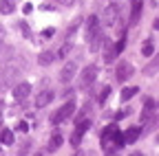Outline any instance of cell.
I'll list each match as a JSON object with an SVG mask.
<instances>
[{
	"instance_id": "cell-3",
	"label": "cell",
	"mask_w": 159,
	"mask_h": 156,
	"mask_svg": "<svg viewBox=\"0 0 159 156\" xmlns=\"http://www.w3.org/2000/svg\"><path fill=\"white\" fill-rule=\"evenodd\" d=\"M95 79H97V66L89 64V66L82 70V75H80V86H82V88H86V86H91Z\"/></svg>"
},
{
	"instance_id": "cell-22",
	"label": "cell",
	"mask_w": 159,
	"mask_h": 156,
	"mask_svg": "<svg viewBox=\"0 0 159 156\" xmlns=\"http://www.w3.org/2000/svg\"><path fill=\"white\" fill-rule=\"evenodd\" d=\"M113 141H115L117 150H122V147L126 145V141H124V132H119V130H117V134H115V139H113Z\"/></svg>"
},
{
	"instance_id": "cell-11",
	"label": "cell",
	"mask_w": 159,
	"mask_h": 156,
	"mask_svg": "<svg viewBox=\"0 0 159 156\" xmlns=\"http://www.w3.org/2000/svg\"><path fill=\"white\" fill-rule=\"evenodd\" d=\"M99 29V18L97 15H89V20H86V40Z\"/></svg>"
},
{
	"instance_id": "cell-16",
	"label": "cell",
	"mask_w": 159,
	"mask_h": 156,
	"mask_svg": "<svg viewBox=\"0 0 159 156\" xmlns=\"http://www.w3.org/2000/svg\"><path fill=\"white\" fill-rule=\"evenodd\" d=\"M13 9H16V0H0V13L9 15L13 13Z\"/></svg>"
},
{
	"instance_id": "cell-26",
	"label": "cell",
	"mask_w": 159,
	"mask_h": 156,
	"mask_svg": "<svg viewBox=\"0 0 159 156\" xmlns=\"http://www.w3.org/2000/svg\"><path fill=\"white\" fill-rule=\"evenodd\" d=\"M108 95H111V88H108V86H104V88H102V92H99V103H104V101L108 99Z\"/></svg>"
},
{
	"instance_id": "cell-18",
	"label": "cell",
	"mask_w": 159,
	"mask_h": 156,
	"mask_svg": "<svg viewBox=\"0 0 159 156\" xmlns=\"http://www.w3.org/2000/svg\"><path fill=\"white\" fill-rule=\"evenodd\" d=\"M152 53H155V42H152V40H146L144 46H142V55H144V57H150Z\"/></svg>"
},
{
	"instance_id": "cell-17",
	"label": "cell",
	"mask_w": 159,
	"mask_h": 156,
	"mask_svg": "<svg viewBox=\"0 0 159 156\" xmlns=\"http://www.w3.org/2000/svg\"><path fill=\"white\" fill-rule=\"evenodd\" d=\"M0 141H2L5 145H13V143H16V141H13V132L7 130V128H5V130H0Z\"/></svg>"
},
{
	"instance_id": "cell-21",
	"label": "cell",
	"mask_w": 159,
	"mask_h": 156,
	"mask_svg": "<svg viewBox=\"0 0 159 156\" xmlns=\"http://www.w3.org/2000/svg\"><path fill=\"white\" fill-rule=\"evenodd\" d=\"M115 134H117V125H108L102 132V139H115Z\"/></svg>"
},
{
	"instance_id": "cell-19",
	"label": "cell",
	"mask_w": 159,
	"mask_h": 156,
	"mask_svg": "<svg viewBox=\"0 0 159 156\" xmlns=\"http://www.w3.org/2000/svg\"><path fill=\"white\" fill-rule=\"evenodd\" d=\"M137 90H139L137 86H130V88H124V90H122V101H128V99H133V97L137 95Z\"/></svg>"
},
{
	"instance_id": "cell-29",
	"label": "cell",
	"mask_w": 159,
	"mask_h": 156,
	"mask_svg": "<svg viewBox=\"0 0 159 156\" xmlns=\"http://www.w3.org/2000/svg\"><path fill=\"white\" fill-rule=\"evenodd\" d=\"M18 130H20V132H27V130H29V125H27L25 121H20V123H18Z\"/></svg>"
},
{
	"instance_id": "cell-6",
	"label": "cell",
	"mask_w": 159,
	"mask_h": 156,
	"mask_svg": "<svg viewBox=\"0 0 159 156\" xmlns=\"http://www.w3.org/2000/svg\"><path fill=\"white\" fill-rule=\"evenodd\" d=\"M115 77H117L119 82L130 79V77H133V66H130L128 62H119V64H117V70H115Z\"/></svg>"
},
{
	"instance_id": "cell-9",
	"label": "cell",
	"mask_w": 159,
	"mask_h": 156,
	"mask_svg": "<svg viewBox=\"0 0 159 156\" xmlns=\"http://www.w3.org/2000/svg\"><path fill=\"white\" fill-rule=\"evenodd\" d=\"M53 101V90H42L35 95V108H44Z\"/></svg>"
},
{
	"instance_id": "cell-31",
	"label": "cell",
	"mask_w": 159,
	"mask_h": 156,
	"mask_svg": "<svg viewBox=\"0 0 159 156\" xmlns=\"http://www.w3.org/2000/svg\"><path fill=\"white\" fill-rule=\"evenodd\" d=\"M22 11H25V13H31V11H33V7H31V5H25V9H22Z\"/></svg>"
},
{
	"instance_id": "cell-25",
	"label": "cell",
	"mask_w": 159,
	"mask_h": 156,
	"mask_svg": "<svg viewBox=\"0 0 159 156\" xmlns=\"http://www.w3.org/2000/svg\"><path fill=\"white\" fill-rule=\"evenodd\" d=\"M80 143H82V134L73 130V134H71V145H75V147H77Z\"/></svg>"
},
{
	"instance_id": "cell-23",
	"label": "cell",
	"mask_w": 159,
	"mask_h": 156,
	"mask_svg": "<svg viewBox=\"0 0 159 156\" xmlns=\"http://www.w3.org/2000/svg\"><path fill=\"white\" fill-rule=\"evenodd\" d=\"M124 48H126V33H124L122 37H119V42L115 44V51H117V55H122V53H124Z\"/></svg>"
},
{
	"instance_id": "cell-27",
	"label": "cell",
	"mask_w": 159,
	"mask_h": 156,
	"mask_svg": "<svg viewBox=\"0 0 159 156\" xmlns=\"http://www.w3.org/2000/svg\"><path fill=\"white\" fill-rule=\"evenodd\" d=\"M20 29H22V33H25V37H29V40H31V29H29V24L22 20V22H20Z\"/></svg>"
},
{
	"instance_id": "cell-12",
	"label": "cell",
	"mask_w": 159,
	"mask_h": 156,
	"mask_svg": "<svg viewBox=\"0 0 159 156\" xmlns=\"http://www.w3.org/2000/svg\"><path fill=\"white\" fill-rule=\"evenodd\" d=\"M71 48H73V42H71V37H69V40H66L62 46L57 48L55 57H57V60H66V57H69V53H71Z\"/></svg>"
},
{
	"instance_id": "cell-30",
	"label": "cell",
	"mask_w": 159,
	"mask_h": 156,
	"mask_svg": "<svg viewBox=\"0 0 159 156\" xmlns=\"http://www.w3.org/2000/svg\"><path fill=\"white\" fill-rule=\"evenodd\" d=\"M53 2H60V5H73V0H53Z\"/></svg>"
},
{
	"instance_id": "cell-5",
	"label": "cell",
	"mask_w": 159,
	"mask_h": 156,
	"mask_svg": "<svg viewBox=\"0 0 159 156\" xmlns=\"http://www.w3.org/2000/svg\"><path fill=\"white\" fill-rule=\"evenodd\" d=\"M119 20V9H117V5H108L106 9H104V24L106 27H113L115 22Z\"/></svg>"
},
{
	"instance_id": "cell-24",
	"label": "cell",
	"mask_w": 159,
	"mask_h": 156,
	"mask_svg": "<svg viewBox=\"0 0 159 156\" xmlns=\"http://www.w3.org/2000/svg\"><path fill=\"white\" fill-rule=\"evenodd\" d=\"M89 128H91V121H80V123H77V128H75V132H80V134L84 136Z\"/></svg>"
},
{
	"instance_id": "cell-8",
	"label": "cell",
	"mask_w": 159,
	"mask_h": 156,
	"mask_svg": "<svg viewBox=\"0 0 159 156\" xmlns=\"http://www.w3.org/2000/svg\"><path fill=\"white\" fill-rule=\"evenodd\" d=\"M75 73H77V64L75 62H66L64 68H62V73H60V79H62L64 84H69L73 77H75Z\"/></svg>"
},
{
	"instance_id": "cell-13",
	"label": "cell",
	"mask_w": 159,
	"mask_h": 156,
	"mask_svg": "<svg viewBox=\"0 0 159 156\" xmlns=\"http://www.w3.org/2000/svg\"><path fill=\"white\" fill-rule=\"evenodd\" d=\"M139 134H142V128H130V130H126V132H124L126 145H128V143H135V141L139 139Z\"/></svg>"
},
{
	"instance_id": "cell-10",
	"label": "cell",
	"mask_w": 159,
	"mask_h": 156,
	"mask_svg": "<svg viewBox=\"0 0 159 156\" xmlns=\"http://www.w3.org/2000/svg\"><path fill=\"white\" fill-rule=\"evenodd\" d=\"M104 62L106 64H113L115 60H117V51H115V46L113 44H108V40H104Z\"/></svg>"
},
{
	"instance_id": "cell-32",
	"label": "cell",
	"mask_w": 159,
	"mask_h": 156,
	"mask_svg": "<svg viewBox=\"0 0 159 156\" xmlns=\"http://www.w3.org/2000/svg\"><path fill=\"white\" fill-rule=\"evenodd\" d=\"M0 119H2V103H0Z\"/></svg>"
},
{
	"instance_id": "cell-14",
	"label": "cell",
	"mask_w": 159,
	"mask_h": 156,
	"mask_svg": "<svg viewBox=\"0 0 159 156\" xmlns=\"http://www.w3.org/2000/svg\"><path fill=\"white\" fill-rule=\"evenodd\" d=\"M139 13H142V0H133V13H130V24L139 22Z\"/></svg>"
},
{
	"instance_id": "cell-4",
	"label": "cell",
	"mask_w": 159,
	"mask_h": 156,
	"mask_svg": "<svg viewBox=\"0 0 159 156\" xmlns=\"http://www.w3.org/2000/svg\"><path fill=\"white\" fill-rule=\"evenodd\" d=\"M104 40H106V37H104V33H102V29H97L91 37H89V48H91V53H97L99 48H102V44H104Z\"/></svg>"
},
{
	"instance_id": "cell-2",
	"label": "cell",
	"mask_w": 159,
	"mask_h": 156,
	"mask_svg": "<svg viewBox=\"0 0 159 156\" xmlns=\"http://www.w3.org/2000/svg\"><path fill=\"white\" fill-rule=\"evenodd\" d=\"M18 73H20V70H18L13 64H7L2 70H0V88H9V86H13Z\"/></svg>"
},
{
	"instance_id": "cell-15",
	"label": "cell",
	"mask_w": 159,
	"mask_h": 156,
	"mask_svg": "<svg viewBox=\"0 0 159 156\" xmlns=\"http://www.w3.org/2000/svg\"><path fill=\"white\" fill-rule=\"evenodd\" d=\"M53 60H55V53H53V51H44V53L38 55V62L42 64V66H49Z\"/></svg>"
},
{
	"instance_id": "cell-1",
	"label": "cell",
	"mask_w": 159,
	"mask_h": 156,
	"mask_svg": "<svg viewBox=\"0 0 159 156\" xmlns=\"http://www.w3.org/2000/svg\"><path fill=\"white\" fill-rule=\"evenodd\" d=\"M73 112H75V103H73V99H71V101H66L62 108H57V110L51 114V123H53V125L64 123L69 116H73Z\"/></svg>"
},
{
	"instance_id": "cell-20",
	"label": "cell",
	"mask_w": 159,
	"mask_h": 156,
	"mask_svg": "<svg viewBox=\"0 0 159 156\" xmlns=\"http://www.w3.org/2000/svg\"><path fill=\"white\" fill-rule=\"evenodd\" d=\"M62 141H64V139H62L60 134H53L51 139H49V150H57L60 145H62Z\"/></svg>"
},
{
	"instance_id": "cell-7",
	"label": "cell",
	"mask_w": 159,
	"mask_h": 156,
	"mask_svg": "<svg viewBox=\"0 0 159 156\" xmlns=\"http://www.w3.org/2000/svg\"><path fill=\"white\" fill-rule=\"evenodd\" d=\"M29 95H31V84H27V82H20V84H16V86H13V97H16V101H22V99H27Z\"/></svg>"
},
{
	"instance_id": "cell-28",
	"label": "cell",
	"mask_w": 159,
	"mask_h": 156,
	"mask_svg": "<svg viewBox=\"0 0 159 156\" xmlns=\"http://www.w3.org/2000/svg\"><path fill=\"white\" fill-rule=\"evenodd\" d=\"M51 35H55V29H51V27H49V29H44V31H42V37H47V40H49Z\"/></svg>"
}]
</instances>
